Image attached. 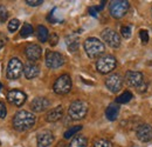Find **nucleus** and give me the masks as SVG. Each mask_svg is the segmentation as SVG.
<instances>
[{"instance_id":"f257e3e1","label":"nucleus","mask_w":152,"mask_h":147,"mask_svg":"<svg viewBox=\"0 0 152 147\" xmlns=\"http://www.w3.org/2000/svg\"><path fill=\"white\" fill-rule=\"evenodd\" d=\"M35 121L37 118L33 113L28 111H19L13 118V127L19 132H25L32 128L35 125Z\"/></svg>"},{"instance_id":"f03ea898","label":"nucleus","mask_w":152,"mask_h":147,"mask_svg":"<svg viewBox=\"0 0 152 147\" xmlns=\"http://www.w3.org/2000/svg\"><path fill=\"white\" fill-rule=\"evenodd\" d=\"M84 50L89 58L96 59L104 53L105 47H104V44L97 38H88L84 41Z\"/></svg>"},{"instance_id":"7ed1b4c3","label":"nucleus","mask_w":152,"mask_h":147,"mask_svg":"<svg viewBox=\"0 0 152 147\" xmlns=\"http://www.w3.org/2000/svg\"><path fill=\"white\" fill-rule=\"evenodd\" d=\"M125 81L129 86L134 87L138 92L143 93L148 90V84L144 80V76L140 72L129 71L125 73Z\"/></svg>"},{"instance_id":"20e7f679","label":"nucleus","mask_w":152,"mask_h":147,"mask_svg":"<svg viewBox=\"0 0 152 147\" xmlns=\"http://www.w3.org/2000/svg\"><path fill=\"white\" fill-rule=\"evenodd\" d=\"M88 105L82 100L73 101L68 108V114L73 120H81L87 115Z\"/></svg>"},{"instance_id":"39448f33","label":"nucleus","mask_w":152,"mask_h":147,"mask_svg":"<svg viewBox=\"0 0 152 147\" xmlns=\"http://www.w3.org/2000/svg\"><path fill=\"white\" fill-rule=\"evenodd\" d=\"M116 65H117V61H116V58L113 55H104L102 58H99L96 62V68L99 73L102 74H107L113 72L115 68H116Z\"/></svg>"},{"instance_id":"423d86ee","label":"nucleus","mask_w":152,"mask_h":147,"mask_svg":"<svg viewBox=\"0 0 152 147\" xmlns=\"http://www.w3.org/2000/svg\"><path fill=\"white\" fill-rule=\"evenodd\" d=\"M53 90L56 94H60V95L69 93L72 90V79H70V76L68 74H63V75L58 76L56 81L54 82Z\"/></svg>"},{"instance_id":"0eeeda50","label":"nucleus","mask_w":152,"mask_h":147,"mask_svg":"<svg viewBox=\"0 0 152 147\" xmlns=\"http://www.w3.org/2000/svg\"><path fill=\"white\" fill-rule=\"evenodd\" d=\"M23 70V65L18 58H12L7 65V71H6V76L10 80H17L19 79Z\"/></svg>"},{"instance_id":"6e6552de","label":"nucleus","mask_w":152,"mask_h":147,"mask_svg":"<svg viewBox=\"0 0 152 147\" xmlns=\"http://www.w3.org/2000/svg\"><path fill=\"white\" fill-rule=\"evenodd\" d=\"M129 1H125V0H116L113 1L110 4V14L111 17H114L115 19H119L122 17L125 16V13L128 12L129 10Z\"/></svg>"},{"instance_id":"1a4fd4ad","label":"nucleus","mask_w":152,"mask_h":147,"mask_svg":"<svg viewBox=\"0 0 152 147\" xmlns=\"http://www.w3.org/2000/svg\"><path fill=\"white\" fill-rule=\"evenodd\" d=\"M64 64V58L63 55L58 52H54V51H48L46 54V65L48 68L55 70L61 67Z\"/></svg>"},{"instance_id":"9d476101","label":"nucleus","mask_w":152,"mask_h":147,"mask_svg":"<svg viewBox=\"0 0 152 147\" xmlns=\"http://www.w3.org/2000/svg\"><path fill=\"white\" fill-rule=\"evenodd\" d=\"M102 38L113 48H118L121 46V38L118 36V33L111 28H105L102 32Z\"/></svg>"},{"instance_id":"9b49d317","label":"nucleus","mask_w":152,"mask_h":147,"mask_svg":"<svg viewBox=\"0 0 152 147\" xmlns=\"http://www.w3.org/2000/svg\"><path fill=\"white\" fill-rule=\"evenodd\" d=\"M105 86L113 93H117L121 91L123 86V79L119 74H111L105 79Z\"/></svg>"},{"instance_id":"f8f14e48","label":"nucleus","mask_w":152,"mask_h":147,"mask_svg":"<svg viewBox=\"0 0 152 147\" xmlns=\"http://www.w3.org/2000/svg\"><path fill=\"white\" fill-rule=\"evenodd\" d=\"M136 135L140 141L149 143L150 140H152V126L148 124H143L138 126L136 129Z\"/></svg>"},{"instance_id":"ddd939ff","label":"nucleus","mask_w":152,"mask_h":147,"mask_svg":"<svg viewBox=\"0 0 152 147\" xmlns=\"http://www.w3.org/2000/svg\"><path fill=\"white\" fill-rule=\"evenodd\" d=\"M25 54L29 61H37L42 55V48L37 44H28L25 48Z\"/></svg>"},{"instance_id":"4468645a","label":"nucleus","mask_w":152,"mask_h":147,"mask_svg":"<svg viewBox=\"0 0 152 147\" xmlns=\"http://www.w3.org/2000/svg\"><path fill=\"white\" fill-rule=\"evenodd\" d=\"M7 99H8V101H10L12 105L20 107V106H22V105L25 104L27 97H26L25 93L21 92V91L13 90V91H10V92H8V94H7Z\"/></svg>"},{"instance_id":"2eb2a0df","label":"nucleus","mask_w":152,"mask_h":147,"mask_svg":"<svg viewBox=\"0 0 152 147\" xmlns=\"http://www.w3.org/2000/svg\"><path fill=\"white\" fill-rule=\"evenodd\" d=\"M54 141V135L50 131H42L37 137V143L39 147H49Z\"/></svg>"},{"instance_id":"dca6fc26","label":"nucleus","mask_w":152,"mask_h":147,"mask_svg":"<svg viewBox=\"0 0 152 147\" xmlns=\"http://www.w3.org/2000/svg\"><path fill=\"white\" fill-rule=\"evenodd\" d=\"M49 105H50V101L47 98H42V97L35 98L31 102V107L34 112H43L49 107Z\"/></svg>"},{"instance_id":"f3484780","label":"nucleus","mask_w":152,"mask_h":147,"mask_svg":"<svg viewBox=\"0 0 152 147\" xmlns=\"http://www.w3.org/2000/svg\"><path fill=\"white\" fill-rule=\"evenodd\" d=\"M23 73L27 79H34L40 74V67L35 62L33 61H28L25 66H23Z\"/></svg>"},{"instance_id":"a211bd4d","label":"nucleus","mask_w":152,"mask_h":147,"mask_svg":"<svg viewBox=\"0 0 152 147\" xmlns=\"http://www.w3.org/2000/svg\"><path fill=\"white\" fill-rule=\"evenodd\" d=\"M62 117H63V107L58 105L46 114V120L48 122H55V121H58Z\"/></svg>"},{"instance_id":"6ab92c4d","label":"nucleus","mask_w":152,"mask_h":147,"mask_svg":"<svg viewBox=\"0 0 152 147\" xmlns=\"http://www.w3.org/2000/svg\"><path fill=\"white\" fill-rule=\"evenodd\" d=\"M66 44L67 47L69 48L70 52H76L80 47V41H78V37L76 34H70L66 38Z\"/></svg>"},{"instance_id":"aec40b11","label":"nucleus","mask_w":152,"mask_h":147,"mask_svg":"<svg viewBox=\"0 0 152 147\" xmlns=\"http://www.w3.org/2000/svg\"><path fill=\"white\" fill-rule=\"evenodd\" d=\"M118 113H119V106L117 104H110L107 110H105V115H107V119L110 120V121H114L117 119L118 117Z\"/></svg>"},{"instance_id":"412c9836","label":"nucleus","mask_w":152,"mask_h":147,"mask_svg":"<svg viewBox=\"0 0 152 147\" xmlns=\"http://www.w3.org/2000/svg\"><path fill=\"white\" fill-rule=\"evenodd\" d=\"M88 139L84 135H76L69 144V147H87Z\"/></svg>"},{"instance_id":"4be33fe9","label":"nucleus","mask_w":152,"mask_h":147,"mask_svg":"<svg viewBox=\"0 0 152 147\" xmlns=\"http://www.w3.org/2000/svg\"><path fill=\"white\" fill-rule=\"evenodd\" d=\"M37 36L41 42H46L49 39V33H48L47 27H45L43 25H39L37 28Z\"/></svg>"},{"instance_id":"5701e85b","label":"nucleus","mask_w":152,"mask_h":147,"mask_svg":"<svg viewBox=\"0 0 152 147\" xmlns=\"http://www.w3.org/2000/svg\"><path fill=\"white\" fill-rule=\"evenodd\" d=\"M131 99H132V93L129 92V91H125L121 95H118V98L116 99V102L117 104H128Z\"/></svg>"},{"instance_id":"b1692460","label":"nucleus","mask_w":152,"mask_h":147,"mask_svg":"<svg viewBox=\"0 0 152 147\" xmlns=\"http://www.w3.org/2000/svg\"><path fill=\"white\" fill-rule=\"evenodd\" d=\"M33 32H34V30H33L32 25H29V24L26 22V24L22 25V28H21V31H20V36L22 38H28L29 36L33 34Z\"/></svg>"},{"instance_id":"393cba45","label":"nucleus","mask_w":152,"mask_h":147,"mask_svg":"<svg viewBox=\"0 0 152 147\" xmlns=\"http://www.w3.org/2000/svg\"><path fill=\"white\" fill-rule=\"evenodd\" d=\"M82 129V126H73V127H70L69 129H67L66 132H64V134H63V137H64V139H69V138H72L73 135H75L76 133H78Z\"/></svg>"},{"instance_id":"a878e982","label":"nucleus","mask_w":152,"mask_h":147,"mask_svg":"<svg viewBox=\"0 0 152 147\" xmlns=\"http://www.w3.org/2000/svg\"><path fill=\"white\" fill-rule=\"evenodd\" d=\"M19 25H20V21L18 19H12L10 22H8V31L10 32H15L18 28H19Z\"/></svg>"},{"instance_id":"bb28decb","label":"nucleus","mask_w":152,"mask_h":147,"mask_svg":"<svg viewBox=\"0 0 152 147\" xmlns=\"http://www.w3.org/2000/svg\"><path fill=\"white\" fill-rule=\"evenodd\" d=\"M93 147H113V145L110 141H108L105 139H98L94 143Z\"/></svg>"},{"instance_id":"cd10ccee","label":"nucleus","mask_w":152,"mask_h":147,"mask_svg":"<svg viewBox=\"0 0 152 147\" xmlns=\"http://www.w3.org/2000/svg\"><path fill=\"white\" fill-rule=\"evenodd\" d=\"M7 18H8V12H7L6 7L0 5V24L5 22L7 20Z\"/></svg>"},{"instance_id":"c85d7f7f","label":"nucleus","mask_w":152,"mask_h":147,"mask_svg":"<svg viewBox=\"0 0 152 147\" xmlns=\"http://www.w3.org/2000/svg\"><path fill=\"white\" fill-rule=\"evenodd\" d=\"M121 33H122V36L125 38V39H128V38L131 37V28L129 26H122Z\"/></svg>"},{"instance_id":"c756f323","label":"nucleus","mask_w":152,"mask_h":147,"mask_svg":"<svg viewBox=\"0 0 152 147\" xmlns=\"http://www.w3.org/2000/svg\"><path fill=\"white\" fill-rule=\"evenodd\" d=\"M139 37H140V40H142L143 44H146V42L149 41V33H148L146 30H140Z\"/></svg>"},{"instance_id":"7c9ffc66","label":"nucleus","mask_w":152,"mask_h":147,"mask_svg":"<svg viewBox=\"0 0 152 147\" xmlns=\"http://www.w3.org/2000/svg\"><path fill=\"white\" fill-rule=\"evenodd\" d=\"M6 114H7V110H6V106L2 101H0V119H5L6 118Z\"/></svg>"},{"instance_id":"2f4dec72","label":"nucleus","mask_w":152,"mask_h":147,"mask_svg":"<svg viewBox=\"0 0 152 147\" xmlns=\"http://www.w3.org/2000/svg\"><path fill=\"white\" fill-rule=\"evenodd\" d=\"M49 44H50V46H56L57 45V41H58V37H57L55 33H53V34H50V37H49Z\"/></svg>"},{"instance_id":"473e14b6","label":"nucleus","mask_w":152,"mask_h":147,"mask_svg":"<svg viewBox=\"0 0 152 147\" xmlns=\"http://www.w3.org/2000/svg\"><path fill=\"white\" fill-rule=\"evenodd\" d=\"M42 2H43L42 0H27V1H26V4L29 5V6H39V5H41Z\"/></svg>"},{"instance_id":"72a5a7b5","label":"nucleus","mask_w":152,"mask_h":147,"mask_svg":"<svg viewBox=\"0 0 152 147\" xmlns=\"http://www.w3.org/2000/svg\"><path fill=\"white\" fill-rule=\"evenodd\" d=\"M97 12H98L97 7H90V10H89V13H90L93 17H96V16H97Z\"/></svg>"},{"instance_id":"f704fd0d","label":"nucleus","mask_w":152,"mask_h":147,"mask_svg":"<svg viewBox=\"0 0 152 147\" xmlns=\"http://www.w3.org/2000/svg\"><path fill=\"white\" fill-rule=\"evenodd\" d=\"M5 44H6V38L4 37V36H0V48L4 47Z\"/></svg>"},{"instance_id":"c9c22d12","label":"nucleus","mask_w":152,"mask_h":147,"mask_svg":"<svg viewBox=\"0 0 152 147\" xmlns=\"http://www.w3.org/2000/svg\"><path fill=\"white\" fill-rule=\"evenodd\" d=\"M56 147H67V146H66V144H64V143H62V141H61V143H58V144H57Z\"/></svg>"},{"instance_id":"e433bc0d","label":"nucleus","mask_w":152,"mask_h":147,"mask_svg":"<svg viewBox=\"0 0 152 147\" xmlns=\"http://www.w3.org/2000/svg\"><path fill=\"white\" fill-rule=\"evenodd\" d=\"M1 87H2V86H1V84H0V90H1Z\"/></svg>"}]
</instances>
